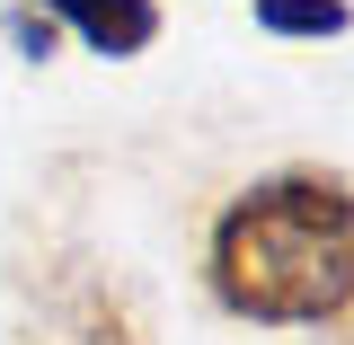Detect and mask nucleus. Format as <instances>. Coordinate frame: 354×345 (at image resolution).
I'll use <instances>...</instances> for the list:
<instances>
[{
  "label": "nucleus",
  "instance_id": "f257e3e1",
  "mask_svg": "<svg viewBox=\"0 0 354 345\" xmlns=\"http://www.w3.org/2000/svg\"><path fill=\"white\" fill-rule=\"evenodd\" d=\"M204 283L248 328H319L354 292V177L292 160L213 213Z\"/></svg>",
  "mask_w": 354,
  "mask_h": 345
},
{
  "label": "nucleus",
  "instance_id": "f03ea898",
  "mask_svg": "<svg viewBox=\"0 0 354 345\" xmlns=\"http://www.w3.org/2000/svg\"><path fill=\"white\" fill-rule=\"evenodd\" d=\"M44 337L53 345H151L142 328V310H133L124 283H106V274H71L53 310H44Z\"/></svg>",
  "mask_w": 354,
  "mask_h": 345
},
{
  "label": "nucleus",
  "instance_id": "7ed1b4c3",
  "mask_svg": "<svg viewBox=\"0 0 354 345\" xmlns=\"http://www.w3.org/2000/svg\"><path fill=\"white\" fill-rule=\"evenodd\" d=\"M36 9L106 62H133V53L160 44V0H36Z\"/></svg>",
  "mask_w": 354,
  "mask_h": 345
},
{
  "label": "nucleus",
  "instance_id": "20e7f679",
  "mask_svg": "<svg viewBox=\"0 0 354 345\" xmlns=\"http://www.w3.org/2000/svg\"><path fill=\"white\" fill-rule=\"evenodd\" d=\"M248 18H257L274 44H319V36H346L354 27L346 0H248Z\"/></svg>",
  "mask_w": 354,
  "mask_h": 345
},
{
  "label": "nucleus",
  "instance_id": "39448f33",
  "mask_svg": "<svg viewBox=\"0 0 354 345\" xmlns=\"http://www.w3.org/2000/svg\"><path fill=\"white\" fill-rule=\"evenodd\" d=\"M0 36L18 44V62H53V44H62V27H53V18H44L36 0H18V9H9V18H0Z\"/></svg>",
  "mask_w": 354,
  "mask_h": 345
},
{
  "label": "nucleus",
  "instance_id": "423d86ee",
  "mask_svg": "<svg viewBox=\"0 0 354 345\" xmlns=\"http://www.w3.org/2000/svg\"><path fill=\"white\" fill-rule=\"evenodd\" d=\"M319 345H354V292L328 310V319H319Z\"/></svg>",
  "mask_w": 354,
  "mask_h": 345
},
{
  "label": "nucleus",
  "instance_id": "0eeeda50",
  "mask_svg": "<svg viewBox=\"0 0 354 345\" xmlns=\"http://www.w3.org/2000/svg\"><path fill=\"white\" fill-rule=\"evenodd\" d=\"M27 345H53V337H27Z\"/></svg>",
  "mask_w": 354,
  "mask_h": 345
}]
</instances>
